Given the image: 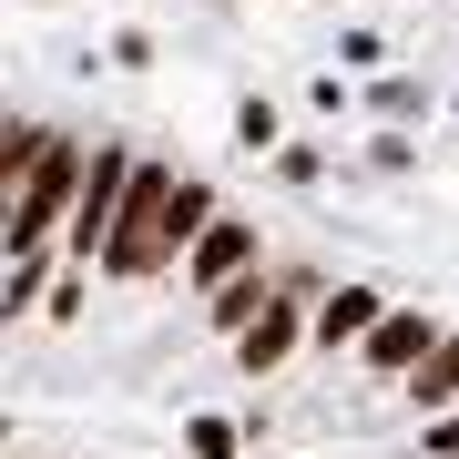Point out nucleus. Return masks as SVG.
Segmentation results:
<instances>
[{
	"label": "nucleus",
	"instance_id": "obj_11",
	"mask_svg": "<svg viewBox=\"0 0 459 459\" xmlns=\"http://www.w3.org/2000/svg\"><path fill=\"white\" fill-rule=\"evenodd\" d=\"M368 113H377V123H429V82H409V72H377V82H368Z\"/></svg>",
	"mask_w": 459,
	"mask_h": 459
},
{
	"label": "nucleus",
	"instance_id": "obj_8",
	"mask_svg": "<svg viewBox=\"0 0 459 459\" xmlns=\"http://www.w3.org/2000/svg\"><path fill=\"white\" fill-rule=\"evenodd\" d=\"M265 286H276L265 265H246L235 286H214V296H204V327H214V337H246V327H255V307H265Z\"/></svg>",
	"mask_w": 459,
	"mask_h": 459
},
{
	"label": "nucleus",
	"instance_id": "obj_10",
	"mask_svg": "<svg viewBox=\"0 0 459 459\" xmlns=\"http://www.w3.org/2000/svg\"><path fill=\"white\" fill-rule=\"evenodd\" d=\"M409 398H419L429 419H439V409H459V337H439V347L409 368Z\"/></svg>",
	"mask_w": 459,
	"mask_h": 459
},
{
	"label": "nucleus",
	"instance_id": "obj_5",
	"mask_svg": "<svg viewBox=\"0 0 459 459\" xmlns=\"http://www.w3.org/2000/svg\"><path fill=\"white\" fill-rule=\"evenodd\" d=\"M439 337H449V327H439L429 307H388V316H377V327L358 337V358H368L377 377H409V368H419V358H429Z\"/></svg>",
	"mask_w": 459,
	"mask_h": 459
},
{
	"label": "nucleus",
	"instance_id": "obj_3",
	"mask_svg": "<svg viewBox=\"0 0 459 459\" xmlns=\"http://www.w3.org/2000/svg\"><path fill=\"white\" fill-rule=\"evenodd\" d=\"M133 143H92V174L72 195V225H62V265H102L113 255V225H123V195H133Z\"/></svg>",
	"mask_w": 459,
	"mask_h": 459
},
{
	"label": "nucleus",
	"instance_id": "obj_6",
	"mask_svg": "<svg viewBox=\"0 0 459 459\" xmlns=\"http://www.w3.org/2000/svg\"><path fill=\"white\" fill-rule=\"evenodd\" d=\"M246 265H255V225H246V214H214V225L195 235V255H184V286L214 296V286H235V276H246Z\"/></svg>",
	"mask_w": 459,
	"mask_h": 459
},
{
	"label": "nucleus",
	"instance_id": "obj_12",
	"mask_svg": "<svg viewBox=\"0 0 459 459\" xmlns=\"http://www.w3.org/2000/svg\"><path fill=\"white\" fill-rule=\"evenodd\" d=\"M41 153H51V123H11V143H0V195H11V184L31 174Z\"/></svg>",
	"mask_w": 459,
	"mask_h": 459
},
{
	"label": "nucleus",
	"instance_id": "obj_15",
	"mask_svg": "<svg viewBox=\"0 0 459 459\" xmlns=\"http://www.w3.org/2000/svg\"><path fill=\"white\" fill-rule=\"evenodd\" d=\"M368 164H377V174H409V164H419V143H409V123H377V143H368Z\"/></svg>",
	"mask_w": 459,
	"mask_h": 459
},
{
	"label": "nucleus",
	"instance_id": "obj_7",
	"mask_svg": "<svg viewBox=\"0 0 459 459\" xmlns=\"http://www.w3.org/2000/svg\"><path fill=\"white\" fill-rule=\"evenodd\" d=\"M377 316H388L377 286H327V296H316V347H358Z\"/></svg>",
	"mask_w": 459,
	"mask_h": 459
},
{
	"label": "nucleus",
	"instance_id": "obj_9",
	"mask_svg": "<svg viewBox=\"0 0 459 459\" xmlns=\"http://www.w3.org/2000/svg\"><path fill=\"white\" fill-rule=\"evenodd\" d=\"M51 265H62V246H21V255H11V296H0V307H11V316H41L51 286H62Z\"/></svg>",
	"mask_w": 459,
	"mask_h": 459
},
{
	"label": "nucleus",
	"instance_id": "obj_17",
	"mask_svg": "<svg viewBox=\"0 0 459 459\" xmlns=\"http://www.w3.org/2000/svg\"><path fill=\"white\" fill-rule=\"evenodd\" d=\"M337 62H358V72H377V62H388V41H377V31H337Z\"/></svg>",
	"mask_w": 459,
	"mask_h": 459
},
{
	"label": "nucleus",
	"instance_id": "obj_18",
	"mask_svg": "<svg viewBox=\"0 0 459 459\" xmlns=\"http://www.w3.org/2000/svg\"><path fill=\"white\" fill-rule=\"evenodd\" d=\"M429 449H439V459H459V409H439V419H429Z\"/></svg>",
	"mask_w": 459,
	"mask_h": 459
},
{
	"label": "nucleus",
	"instance_id": "obj_14",
	"mask_svg": "<svg viewBox=\"0 0 459 459\" xmlns=\"http://www.w3.org/2000/svg\"><path fill=\"white\" fill-rule=\"evenodd\" d=\"M265 164H276V174L296 184V195H307V184H327V143H276Z\"/></svg>",
	"mask_w": 459,
	"mask_h": 459
},
{
	"label": "nucleus",
	"instance_id": "obj_1",
	"mask_svg": "<svg viewBox=\"0 0 459 459\" xmlns=\"http://www.w3.org/2000/svg\"><path fill=\"white\" fill-rule=\"evenodd\" d=\"M82 174H92V143H72V133H51V153L31 174L11 184V255L21 246H62V225H72V195H82Z\"/></svg>",
	"mask_w": 459,
	"mask_h": 459
},
{
	"label": "nucleus",
	"instance_id": "obj_16",
	"mask_svg": "<svg viewBox=\"0 0 459 459\" xmlns=\"http://www.w3.org/2000/svg\"><path fill=\"white\" fill-rule=\"evenodd\" d=\"M184 449H195V459H235V429H225V419H195V429H184Z\"/></svg>",
	"mask_w": 459,
	"mask_h": 459
},
{
	"label": "nucleus",
	"instance_id": "obj_4",
	"mask_svg": "<svg viewBox=\"0 0 459 459\" xmlns=\"http://www.w3.org/2000/svg\"><path fill=\"white\" fill-rule=\"evenodd\" d=\"M164 195H174L164 164H133V195H123V225H113V255H102V276H113V286L164 276V265H174V246H164Z\"/></svg>",
	"mask_w": 459,
	"mask_h": 459
},
{
	"label": "nucleus",
	"instance_id": "obj_2",
	"mask_svg": "<svg viewBox=\"0 0 459 459\" xmlns=\"http://www.w3.org/2000/svg\"><path fill=\"white\" fill-rule=\"evenodd\" d=\"M316 296H327V276H316V265H276V286H265L255 327L235 337V368H246V377H276L296 347L316 337Z\"/></svg>",
	"mask_w": 459,
	"mask_h": 459
},
{
	"label": "nucleus",
	"instance_id": "obj_13",
	"mask_svg": "<svg viewBox=\"0 0 459 459\" xmlns=\"http://www.w3.org/2000/svg\"><path fill=\"white\" fill-rule=\"evenodd\" d=\"M235 143H246V153H276V143H286V123H276V102H265V92L235 102Z\"/></svg>",
	"mask_w": 459,
	"mask_h": 459
}]
</instances>
